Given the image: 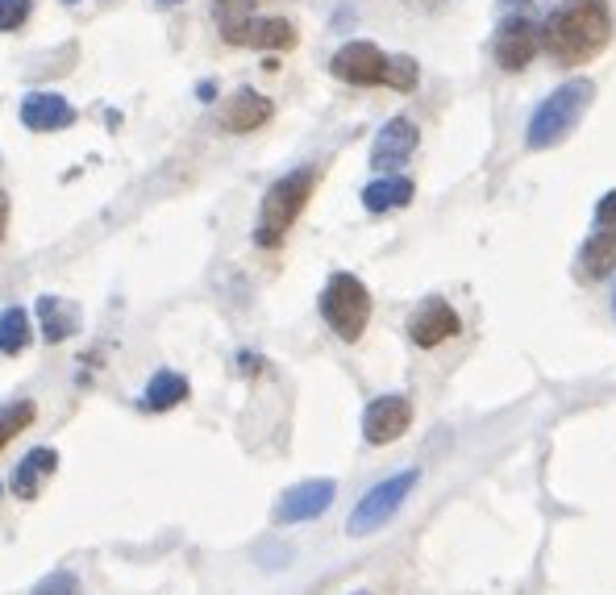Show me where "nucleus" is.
Listing matches in <instances>:
<instances>
[{
  "label": "nucleus",
  "instance_id": "obj_24",
  "mask_svg": "<svg viewBox=\"0 0 616 595\" xmlns=\"http://www.w3.org/2000/svg\"><path fill=\"white\" fill-rule=\"evenodd\" d=\"M34 595H80V578L71 575V571H51L34 587Z\"/></svg>",
  "mask_w": 616,
  "mask_h": 595
},
{
  "label": "nucleus",
  "instance_id": "obj_10",
  "mask_svg": "<svg viewBox=\"0 0 616 595\" xmlns=\"http://www.w3.org/2000/svg\"><path fill=\"white\" fill-rule=\"evenodd\" d=\"M329 71L355 88H376L383 84V71H388V54L379 51L376 42H346L342 51H333Z\"/></svg>",
  "mask_w": 616,
  "mask_h": 595
},
{
  "label": "nucleus",
  "instance_id": "obj_31",
  "mask_svg": "<svg viewBox=\"0 0 616 595\" xmlns=\"http://www.w3.org/2000/svg\"><path fill=\"white\" fill-rule=\"evenodd\" d=\"M0 495H4V488H0Z\"/></svg>",
  "mask_w": 616,
  "mask_h": 595
},
{
  "label": "nucleus",
  "instance_id": "obj_7",
  "mask_svg": "<svg viewBox=\"0 0 616 595\" xmlns=\"http://www.w3.org/2000/svg\"><path fill=\"white\" fill-rule=\"evenodd\" d=\"M333 495H338L333 479H305V483H296V488H288V492L275 500V512H271L275 525H305V521L326 516Z\"/></svg>",
  "mask_w": 616,
  "mask_h": 595
},
{
  "label": "nucleus",
  "instance_id": "obj_21",
  "mask_svg": "<svg viewBox=\"0 0 616 595\" xmlns=\"http://www.w3.org/2000/svg\"><path fill=\"white\" fill-rule=\"evenodd\" d=\"M34 417H38L34 400H13V404H4V409H0V450L13 442L18 433H25V429L34 425Z\"/></svg>",
  "mask_w": 616,
  "mask_h": 595
},
{
  "label": "nucleus",
  "instance_id": "obj_28",
  "mask_svg": "<svg viewBox=\"0 0 616 595\" xmlns=\"http://www.w3.org/2000/svg\"><path fill=\"white\" fill-rule=\"evenodd\" d=\"M613 317H616V288H613Z\"/></svg>",
  "mask_w": 616,
  "mask_h": 595
},
{
  "label": "nucleus",
  "instance_id": "obj_23",
  "mask_svg": "<svg viewBox=\"0 0 616 595\" xmlns=\"http://www.w3.org/2000/svg\"><path fill=\"white\" fill-rule=\"evenodd\" d=\"M30 9H34V0H0V34L21 30L30 21Z\"/></svg>",
  "mask_w": 616,
  "mask_h": 595
},
{
  "label": "nucleus",
  "instance_id": "obj_29",
  "mask_svg": "<svg viewBox=\"0 0 616 595\" xmlns=\"http://www.w3.org/2000/svg\"><path fill=\"white\" fill-rule=\"evenodd\" d=\"M158 4H179V0H158Z\"/></svg>",
  "mask_w": 616,
  "mask_h": 595
},
{
  "label": "nucleus",
  "instance_id": "obj_8",
  "mask_svg": "<svg viewBox=\"0 0 616 595\" xmlns=\"http://www.w3.org/2000/svg\"><path fill=\"white\" fill-rule=\"evenodd\" d=\"M412 425V400L404 391H392V396H379L367 404L362 412V438L367 445H392L400 442Z\"/></svg>",
  "mask_w": 616,
  "mask_h": 595
},
{
  "label": "nucleus",
  "instance_id": "obj_9",
  "mask_svg": "<svg viewBox=\"0 0 616 595\" xmlns=\"http://www.w3.org/2000/svg\"><path fill=\"white\" fill-rule=\"evenodd\" d=\"M459 334H462L459 312H454V308H450V300H442V296H429V300H421V305L412 308V317H409L412 346L433 350V346H442V341L459 338Z\"/></svg>",
  "mask_w": 616,
  "mask_h": 595
},
{
  "label": "nucleus",
  "instance_id": "obj_27",
  "mask_svg": "<svg viewBox=\"0 0 616 595\" xmlns=\"http://www.w3.org/2000/svg\"><path fill=\"white\" fill-rule=\"evenodd\" d=\"M4 229H9V196L0 192V238H4Z\"/></svg>",
  "mask_w": 616,
  "mask_h": 595
},
{
  "label": "nucleus",
  "instance_id": "obj_5",
  "mask_svg": "<svg viewBox=\"0 0 616 595\" xmlns=\"http://www.w3.org/2000/svg\"><path fill=\"white\" fill-rule=\"evenodd\" d=\"M417 479H421L417 471H400V475L376 483V488L355 504L350 521H346V533H350V537H367V533H376V529L388 525L396 512L404 509V500H409V492L417 488Z\"/></svg>",
  "mask_w": 616,
  "mask_h": 595
},
{
  "label": "nucleus",
  "instance_id": "obj_2",
  "mask_svg": "<svg viewBox=\"0 0 616 595\" xmlns=\"http://www.w3.org/2000/svg\"><path fill=\"white\" fill-rule=\"evenodd\" d=\"M592 101H596V84H592L587 75L558 84L546 101L533 109L530 130H525V146H530V151H550V146L566 142V137L575 134V125L583 121V113H587V104Z\"/></svg>",
  "mask_w": 616,
  "mask_h": 595
},
{
  "label": "nucleus",
  "instance_id": "obj_6",
  "mask_svg": "<svg viewBox=\"0 0 616 595\" xmlns=\"http://www.w3.org/2000/svg\"><path fill=\"white\" fill-rule=\"evenodd\" d=\"M222 38L229 47H258V51H291L296 25L284 18H222Z\"/></svg>",
  "mask_w": 616,
  "mask_h": 595
},
{
  "label": "nucleus",
  "instance_id": "obj_4",
  "mask_svg": "<svg viewBox=\"0 0 616 595\" xmlns=\"http://www.w3.org/2000/svg\"><path fill=\"white\" fill-rule=\"evenodd\" d=\"M321 317H326V325L342 341H359L362 334H367V321H371V291H367V284H362L359 275H350V271L329 275L326 291H321Z\"/></svg>",
  "mask_w": 616,
  "mask_h": 595
},
{
  "label": "nucleus",
  "instance_id": "obj_11",
  "mask_svg": "<svg viewBox=\"0 0 616 595\" xmlns=\"http://www.w3.org/2000/svg\"><path fill=\"white\" fill-rule=\"evenodd\" d=\"M496 63L504 71H525L533 63V54L542 51V25L530 18H509L500 21L496 30Z\"/></svg>",
  "mask_w": 616,
  "mask_h": 595
},
{
  "label": "nucleus",
  "instance_id": "obj_3",
  "mask_svg": "<svg viewBox=\"0 0 616 595\" xmlns=\"http://www.w3.org/2000/svg\"><path fill=\"white\" fill-rule=\"evenodd\" d=\"M312 187H317V171L312 167L288 171V175H279V179L267 187L263 208H258V225H255L258 246H267V250H271V246H279V242L288 238V229L296 225V217L305 213Z\"/></svg>",
  "mask_w": 616,
  "mask_h": 595
},
{
  "label": "nucleus",
  "instance_id": "obj_17",
  "mask_svg": "<svg viewBox=\"0 0 616 595\" xmlns=\"http://www.w3.org/2000/svg\"><path fill=\"white\" fill-rule=\"evenodd\" d=\"M188 379L179 371H154L146 391H142V409L146 412H172L188 400Z\"/></svg>",
  "mask_w": 616,
  "mask_h": 595
},
{
  "label": "nucleus",
  "instance_id": "obj_19",
  "mask_svg": "<svg viewBox=\"0 0 616 595\" xmlns=\"http://www.w3.org/2000/svg\"><path fill=\"white\" fill-rule=\"evenodd\" d=\"M38 325H42V338L51 341V346H59L63 338L75 334L80 317H75L59 296H42V300H38Z\"/></svg>",
  "mask_w": 616,
  "mask_h": 595
},
{
  "label": "nucleus",
  "instance_id": "obj_22",
  "mask_svg": "<svg viewBox=\"0 0 616 595\" xmlns=\"http://www.w3.org/2000/svg\"><path fill=\"white\" fill-rule=\"evenodd\" d=\"M383 84L396 88V92H412V88L421 84L417 59H412V54H392V59H388V71H383Z\"/></svg>",
  "mask_w": 616,
  "mask_h": 595
},
{
  "label": "nucleus",
  "instance_id": "obj_18",
  "mask_svg": "<svg viewBox=\"0 0 616 595\" xmlns=\"http://www.w3.org/2000/svg\"><path fill=\"white\" fill-rule=\"evenodd\" d=\"M412 196H417L412 179H404V175H383V179L362 187V208L367 213H392V208L409 205Z\"/></svg>",
  "mask_w": 616,
  "mask_h": 595
},
{
  "label": "nucleus",
  "instance_id": "obj_30",
  "mask_svg": "<svg viewBox=\"0 0 616 595\" xmlns=\"http://www.w3.org/2000/svg\"><path fill=\"white\" fill-rule=\"evenodd\" d=\"M63 4H75V0H63Z\"/></svg>",
  "mask_w": 616,
  "mask_h": 595
},
{
  "label": "nucleus",
  "instance_id": "obj_12",
  "mask_svg": "<svg viewBox=\"0 0 616 595\" xmlns=\"http://www.w3.org/2000/svg\"><path fill=\"white\" fill-rule=\"evenodd\" d=\"M417 142H421V130H417L409 117H392L376 134V146H371V167L383 171V175L396 171V167H404V163L412 158V151H417Z\"/></svg>",
  "mask_w": 616,
  "mask_h": 595
},
{
  "label": "nucleus",
  "instance_id": "obj_1",
  "mask_svg": "<svg viewBox=\"0 0 616 595\" xmlns=\"http://www.w3.org/2000/svg\"><path fill=\"white\" fill-rule=\"evenodd\" d=\"M613 42L608 0H566L542 25V47L558 68H587Z\"/></svg>",
  "mask_w": 616,
  "mask_h": 595
},
{
  "label": "nucleus",
  "instance_id": "obj_16",
  "mask_svg": "<svg viewBox=\"0 0 616 595\" xmlns=\"http://www.w3.org/2000/svg\"><path fill=\"white\" fill-rule=\"evenodd\" d=\"M54 466H59V454H54L51 445H38V450H30L25 459L18 462V471H13V495L18 500H34L38 492H42V483L54 475Z\"/></svg>",
  "mask_w": 616,
  "mask_h": 595
},
{
  "label": "nucleus",
  "instance_id": "obj_13",
  "mask_svg": "<svg viewBox=\"0 0 616 595\" xmlns=\"http://www.w3.org/2000/svg\"><path fill=\"white\" fill-rule=\"evenodd\" d=\"M271 101L255 92V88H238L222 109V130L225 134H255L258 125H267L271 121Z\"/></svg>",
  "mask_w": 616,
  "mask_h": 595
},
{
  "label": "nucleus",
  "instance_id": "obj_26",
  "mask_svg": "<svg viewBox=\"0 0 616 595\" xmlns=\"http://www.w3.org/2000/svg\"><path fill=\"white\" fill-rule=\"evenodd\" d=\"M409 9H417V13H433V9H442V0H404Z\"/></svg>",
  "mask_w": 616,
  "mask_h": 595
},
{
  "label": "nucleus",
  "instance_id": "obj_25",
  "mask_svg": "<svg viewBox=\"0 0 616 595\" xmlns=\"http://www.w3.org/2000/svg\"><path fill=\"white\" fill-rule=\"evenodd\" d=\"M592 225H596V229H613L616 234V187L613 192H604V196L596 201V217H592Z\"/></svg>",
  "mask_w": 616,
  "mask_h": 595
},
{
  "label": "nucleus",
  "instance_id": "obj_15",
  "mask_svg": "<svg viewBox=\"0 0 616 595\" xmlns=\"http://www.w3.org/2000/svg\"><path fill=\"white\" fill-rule=\"evenodd\" d=\"M613 271H616V234L613 229H596V225H592V238L583 242L575 275H579L583 284H596V279H604V275H613Z\"/></svg>",
  "mask_w": 616,
  "mask_h": 595
},
{
  "label": "nucleus",
  "instance_id": "obj_14",
  "mask_svg": "<svg viewBox=\"0 0 616 595\" xmlns=\"http://www.w3.org/2000/svg\"><path fill=\"white\" fill-rule=\"evenodd\" d=\"M75 121V109H71L59 92H30L21 101V125L34 130V134H54V130H68Z\"/></svg>",
  "mask_w": 616,
  "mask_h": 595
},
{
  "label": "nucleus",
  "instance_id": "obj_20",
  "mask_svg": "<svg viewBox=\"0 0 616 595\" xmlns=\"http://www.w3.org/2000/svg\"><path fill=\"white\" fill-rule=\"evenodd\" d=\"M34 338L30 329V312L25 308H4L0 312V355H21Z\"/></svg>",
  "mask_w": 616,
  "mask_h": 595
}]
</instances>
